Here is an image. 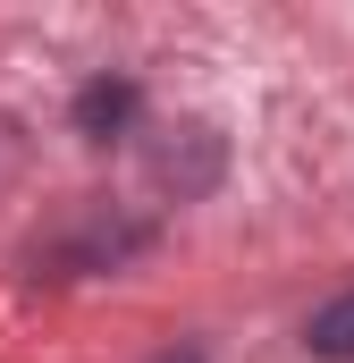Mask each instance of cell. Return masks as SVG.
<instances>
[{
    "mask_svg": "<svg viewBox=\"0 0 354 363\" xmlns=\"http://www.w3.org/2000/svg\"><path fill=\"white\" fill-rule=\"evenodd\" d=\"M127 118H135V85H127V77H93V85L76 93V135H93V144L127 135Z\"/></svg>",
    "mask_w": 354,
    "mask_h": 363,
    "instance_id": "cell-1",
    "label": "cell"
},
{
    "mask_svg": "<svg viewBox=\"0 0 354 363\" xmlns=\"http://www.w3.org/2000/svg\"><path fill=\"white\" fill-rule=\"evenodd\" d=\"M304 347L321 363H354V296H338V304H321L312 321H304Z\"/></svg>",
    "mask_w": 354,
    "mask_h": 363,
    "instance_id": "cell-2",
    "label": "cell"
},
{
    "mask_svg": "<svg viewBox=\"0 0 354 363\" xmlns=\"http://www.w3.org/2000/svg\"><path fill=\"white\" fill-rule=\"evenodd\" d=\"M152 363H202V355H194V347H161Z\"/></svg>",
    "mask_w": 354,
    "mask_h": 363,
    "instance_id": "cell-3",
    "label": "cell"
}]
</instances>
